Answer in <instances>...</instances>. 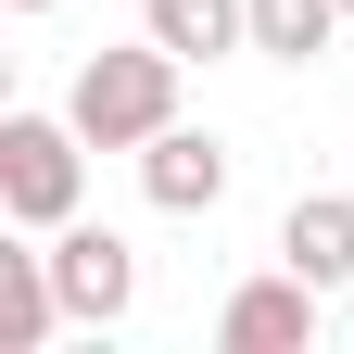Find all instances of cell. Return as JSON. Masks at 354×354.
<instances>
[{"instance_id":"1","label":"cell","mask_w":354,"mask_h":354,"mask_svg":"<svg viewBox=\"0 0 354 354\" xmlns=\"http://www.w3.org/2000/svg\"><path fill=\"white\" fill-rule=\"evenodd\" d=\"M64 114H76V140L88 152H152L165 127H177V51L140 26L127 51H88L76 88H64Z\"/></svg>"},{"instance_id":"2","label":"cell","mask_w":354,"mask_h":354,"mask_svg":"<svg viewBox=\"0 0 354 354\" xmlns=\"http://www.w3.org/2000/svg\"><path fill=\"white\" fill-rule=\"evenodd\" d=\"M76 190H88L76 114H0V215H13V228H64Z\"/></svg>"},{"instance_id":"3","label":"cell","mask_w":354,"mask_h":354,"mask_svg":"<svg viewBox=\"0 0 354 354\" xmlns=\"http://www.w3.org/2000/svg\"><path fill=\"white\" fill-rule=\"evenodd\" d=\"M317 279L304 266H279V279H241L228 304H215V354H317Z\"/></svg>"},{"instance_id":"4","label":"cell","mask_w":354,"mask_h":354,"mask_svg":"<svg viewBox=\"0 0 354 354\" xmlns=\"http://www.w3.org/2000/svg\"><path fill=\"white\" fill-rule=\"evenodd\" d=\"M51 279H64V317L76 329H114L127 304H140V253H127L114 228H88V215H64L51 228Z\"/></svg>"},{"instance_id":"5","label":"cell","mask_w":354,"mask_h":354,"mask_svg":"<svg viewBox=\"0 0 354 354\" xmlns=\"http://www.w3.org/2000/svg\"><path fill=\"white\" fill-rule=\"evenodd\" d=\"M140 190L165 215H215L228 203V140H203V127H165V140L140 152Z\"/></svg>"},{"instance_id":"6","label":"cell","mask_w":354,"mask_h":354,"mask_svg":"<svg viewBox=\"0 0 354 354\" xmlns=\"http://www.w3.org/2000/svg\"><path fill=\"white\" fill-rule=\"evenodd\" d=\"M279 266H304L317 291H342V279H354V203H342V190H304V203L279 215Z\"/></svg>"},{"instance_id":"7","label":"cell","mask_w":354,"mask_h":354,"mask_svg":"<svg viewBox=\"0 0 354 354\" xmlns=\"http://www.w3.org/2000/svg\"><path fill=\"white\" fill-rule=\"evenodd\" d=\"M64 329V279H51V253H0V354H38Z\"/></svg>"},{"instance_id":"8","label":"cell","mask_w":354,"mask_h":354,"mask_svg":"<svg viewBox=\"0 0 354 354\" xmlns=\"http://www.w3.org/2000/svg\"><path fill=\"white\" fill-rule=\"evenodd\" d=\"M177 64H215V51H253V0H152L140 13Z\"/></svg>"},{"instance_id":"9","label":"cell","mask_w":354,"mask_h":354,"mask_svg":"<svg viewBox=\"0 0 354 354\" xmlns=\"http://www.w3.org/2000/svg\"><path fill=\"white\" fill-rule=\"evenodd\" d=\"M342 26H354L342 0H253V51H266V64H317Z\"/></svg>"},{"instance_id":"10","label":"cell","mask_w":354,"mask_h":354,"mask_svg":"<svg viewBox=\"0 0 354 354\" xmlns=\"http://www.w3.org/2000/svg\"><path fill=\"white\" fill-rule=\"evenodd\" d=\"M13 13H51V0H13Z\"/></svg>"},{"instance_id":"11","label":"cell","mask_w":354,"mask_h":354,"mask_svg":"<svg viewBox=\"0 0 354 354\" xmlns=\"http://www.w3.org/2000/svg\"><path fill=\"white\" fill-rule=\"evenodd\" d=\"M342 13H354V0H342Z\"/></svg>"}]
</instances>
